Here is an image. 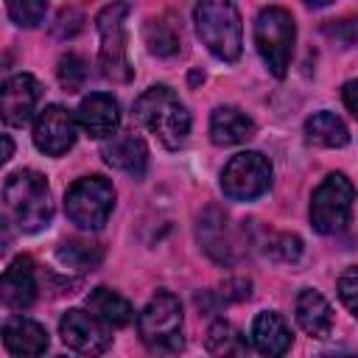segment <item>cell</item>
Returning <instances> with one entry per match:
<instances>
[{
	"mask_svg": "<svg viewBox=\"0 0 358 358\" xmlns=\"http://www.w3.org/2000/svg\"><path fill=\"white\" fill-rule=\"evenodd\" d=\"M207 352L213 358H249V344L235 324L218 319L207 330Z\"/></svg>",
	"mask_w": 358,
	"mask_h": 358,
	"instance_id": "cell-22",
	"label": "cell"
},
{
	"mask_svg": "<svg viewBox=\"0 0 358 358\" xmlns=\"http://www.w3.org/2000/svg\"><path fill=\"white\" fill-rule=\"evenodd\" d=\"M78 126L90 134V137H112L120 126V109H117V101L112 95H103V92H92L81 101L78 112Z\"/></svg>",
	"mask_w": 358,
	"mask_h": 358,
	"instance_id": "cell-15",
	"label": "cell"
},
{
	"mask_svg": "<svg viewBox=\"0 0 358 358\" xmlns=\"http://www.w3.org/2000/svg\"><path fill=\"white\" fill-rule=\"evenodd\" d=\"M179 42V31L168 17H154L145 22V45L154 56H176Z\"/></svg>",
	"mask_w": 358,
	"mask_h": 358,
	"instance_id": "cell-24",
	"label": "cell"
},
{
	"mask_svg": "<svg viewBox=\"0 0 358 358\" xmlns=\"http://www.w3.org/2000/svg\"><path fill=\"white\" fill-rule=\"evenodd\" d=\"M274 260H282V263H296L299 260V255H302V241L296 238V235H277L271 243H268V249H266Z\"/></svg>",
	"mask_w": 358,
	"mask_h": 358,
	"instance_id": "cell-28",
	"label": "cell"
},
{
	"mask_svg": "<svg viewBox=\"0 0 358 358\" xmlns=\"http://www.w3.org/2000/svg\"><path fill=\"white\" fill-rule=\"evenodd\" d=\"M59 358H64V355H59Z\"/></svg>",
	"mask_w": 358,
	"mask_h": 358,
	"instance_id": "cell-35",
	"label": "cell"
},
{
	"mask_svg": "<svg viewBox=\"0 0 358 358\" xmlns=\"http://www.w3.org/2000/svg\"><path fill=\"white\" fill-rule=\"evenodd\" d=\"M3 305L11 308V310H25L34 296H36V277H34V263L31 257H17L6 274H3Z\"/></svg>",
	"mask_w": 358,
	"mask_h": 358,
	"instance_id": "cell-17",
	"label": "cell"
},
{
	"mask_svg": "<svg viewBox=\"0 0 358 358\" xmlns=\"http://www.w3.org/2000/svg\"><path fill=\"white\" fill-rule=\"evenodd\" d=\"M352 199H355V187L344 173H330L310 199V224L316 232L322 235H333L338 232L352 210Z\"/></svg>",
	"mask_w": 358,
	"mask_h": 358,
	"instance_id": "cell-8",
	"label": "cell"
},
{
	"mask_svg": "<svg viewBox=\"0 0 358 358\" xmlns=\"http://www.w3.org/2000/svg\"><path fill=\"white\" fill-rule=\"evenodd\" d=\"M39 81L28 73H17L11 78L3 81V90H0V106H3V120L8 126H25L34 112H36V103H39Z\"/></svg>",
	"mask_w": 358,
	"mask_h": 358,
	"instance_id": "cell-12",
	"label": "cell"
},
{
	"mask_svg": "<svg viewBox=\"0 0 358 358\" xmlns=\"http://www.w3.org/2000/svg\"><path fill=\"white\" fill-rule=\"evenodd\" d=\"M294 36H296L294 17L282 6H268L257 14L255 42H257L263 62L268 64L274 76H285L291 64V53H294Z\"/></svg>",
	"mask_w": 358,
	"mask_h": 358,
	"instance_id": "cell-5",
	"label": "cell"
},
{
	"mask_svg": "<svg viewBox=\"0 0 358 358\" xmlns=\"http://www.w3.org/2000/svg\"><path fill=\"white\" fill-rule=\"evenodd\" d=\"M296 322L299 327L313 336V338H327L330 330H333V308L327 305V299L313 291V288H305L299 296H296Z\"/></svg>",
	"mask_w": 358,
	"mask_h": 358,
	"instance_id": "cell-19",
	"label": "cell"
},
{
	"mask_svg": "<svg viewBox=\"0 0 358 358\" xmlns=\"http://www.w3.org/2000/svg\"><path fill=\"white\" fill-rule=\"evenodd\" d=\"M255 134L252 117H246L235 106H218L210 117V137L215 145H238Z\"/></svg>",
	"mask_w": 358,
	"mask_h": 358,
	"instance_id": "cell-20",
	"label": "cell"
},
{
	"mask_svg": "<svg viewBox=\"0 0 358 358\" xmlns=\"http://www.w3.org/2000/svg\"><path fill=\"white\" fill-rule=\"evenodd\" d=\"M59 333H62L67 347H73L76 352H84V355H101L112 344V336L103 327V322L87 310H78V308H73L62 316Z\"/></svg>",
	"mask_w": 358,
	"mask_h": 358,
	"instance_id": "cell-10",
	"label": "cell"
},
{
	"mask_svg": "<svg viewBox=\"0 0 358 358\" xmlns=\"http://www.w3.org/2000/svg\"><path fill=\"white\" fill-rule=\"evenodd\" d=\"M101 246L98 243H90V241H64L59 249H56V257L59 263H64L67 268H76V271H87L92 266L101 263Z\"/></svg>",
	"mask_w": 358,
	"mask_h": 358,
	"instance_id": "cell-25",
	"label": "cell"
},
{
	"mask_svg": "<svg viewBox=\"0 0 358 358\" xmlns=\"http://www.w3.org/2000/svg\"><path fill=\"white\" fill-rule=\"evenodd\" d=\"M338 296L347 305L350 313L358 316V266H350L338 277Z\"/></svg>",
	"mask_w": 358,
	"mask_h": 358,
	"instance_id": "cell-29",
	"label": "cell"
},
{
	"mask_svg": "<svg viewBox=\"0 0 358 358\" xmlns=\"http://www.w3.org/2000/svg\"><path fill=\"white\" fill-rule=\"evenodd\" d=\"M81 22H84L81 11L64 8V11L59 14V22H56V36H76V34L81 31Z\"/></svg>",
	"mask_w": 358,
	"mask_h": 358,
	"instance_id": "cell-30",
	"label": "cell"
},
{
	"mask_svg": "<svg viewBox=\"0 0 358 358\" xmlns=\"http://www.w3.org/2000/svg\"><path fill=\"white\" fill-rule=\"evenodd\" d=\"M84 78H87V64H84V59L76 56V53H64V56L59 59V81H62V87H64L67 92H76V90H81Z\"/></svg>",
	"mask_w": 358,
	"mask_h": 358,
	"instance_id": "cell-26",
	"label": "cell"
},
{
	"mask_svg": "<svg viewBox=\"0 0 358 358\" xmlns=\"http://www.w3.org/2000/svg\"><path fill=\"white\" fill-rule=\"evenodd\" d=\"M87 308H90V313H92L95 319H101V322L109 324V327H123V324H129L131 316H134L129 299H123L117 291H109V288H103V285L95 288V291H90Z\"/></svg>",
	"mask_w": 358,
	"mask_h": 358,
	"instance_id": "cell-21",
	"label": "cell"
},
{
	"mask_svg": "<svg viewBox=\"0 0 358 358\" xmlns=\"http://www.w3.org/2000/svg\"><path fill=\"white\" fill-rule=\"evenodd\" d=\"M140 336L151 352L173 355L182 350V305L173 294L159 291L140 313Z\"/></svg>",
	"mask_w": 358,
	"mask_h": 358,
	"instance_id": "cell-4",
	"label": "cell"
},
{
	"mask_svg": "<svg viewBox=\"0 0 358 358\" xmlns=\"http://www.w3.org/2000/svg\"><path fill=\"white\" fill-rule=\"evenodd\" d=\"M3 201L6 213L14 218V224L22 232H36L50 224L53 204H50V187L42 173L36 171H17L3 185Z\"/></svg>",
	"mask_w": 358,
	"mask_h": 358,
	"instance_id": "cell-1",
	"label": "cell"
},
{
	"mask_svg": "<svg viewBox=\"0 0 358 358\" xmlns=\"http://www.w3.org/2000/svg\"><path fill=\"white\" fill-rule=\"evenodd\" d=\"M199 39L221 62H235L241 56V14L232 3L207 0L193 8Z\"/></svg>",
	"mask_w": 358,
	"mask_h": 358,
	"instance_id": "cell-3",
	"label": "cell"
},
{
	"mask_svg": "<svg viewBox=\"0 0 358 358\" xmlns=\"http://www.w3.org/2000/svg\"><path fill=\"white\" fill-rule=\"evenodd\" d=\"M327 34H330L333 39H338V42L347 48V45H352V42L358 39V20H341V22H336L333 28H327Z\"/></svg>",
	"mask_w": 358,
	"mask_h": 358,
	"instance_id": "cell-31",
	"label": "cell"
},
{
	"mask_svg": "<svg viewBox=\"0 0 358 358\" xmlns=\"http://www.w3.org/2000/svg\"><path fill=\"white\" fill-rule=\"evenodd\" d=\"M268 185H271V165L257 151H241V154H235L227 162L224 173H221V187L235 201L257 199V196H263L268 190Z\"/></svg>",
	"mask_w": 358,
	"mask_h": 358,
	"instance_id": "cell-9",
	"label": "cell"
},
{
	"mask_svg": "<svg viewBox=\"0 0 358 358\" xmlns=\"http://www.w3.org/2000/svg\"><path fill=\"white\" fill-rule=\"evenodd\" d=\"M137 120L159 137L165 148H179L190 131V112L185 103L168 90V87H151L145 90L134 103Z\"/></svg>",
	"mask_w": 358,
	"mask_h": 358,
	"instance_id": "cell-2",
	"label": "cell"
},
{
	"mask_svg": "<svg viewBox=\"0 0 358 358\" xmlns=\"http://www.w3.org/2000/svg\"><path fill=\"white\" fill-rule=\"evenodd\" d=\"M34 143L42 154L62 157L76 143V117L59 103L45 106L34 123Z\"/></svg>",
	"mask_w": 358,
	"mask_h": 358,
	"instance_id": "cell-11",
	"label": "cell"
},
{
	"mask_svg": "<svg viewBox=\"0 0 358 358\" xmlns=\"http://www.w3.org/2000/svg\"><path fill=\"white\" fill-rule=\"evenodd\" d=\"M252 344L257 347L260 355L266 358H280L288 352L291 347V330L285 327L280 313L263 310L257 313V319L252 322Z\"/></svg>",
	"mask_w": 358,
	"mask_h": 358,
	"instance_id": "cell-18",
	"label": "cell"
},
{
	"mask_svg": "<svg viewBox=\"0 0 358 358\" xmlns=\"http://www.w3.org/2000/svg\"><path fill=\"white\" fill-rule=\"evenodd\" d=\"M115 190L103 176H84L64 193V213L81 229H101L112 213Z\"/></svg>",
	"mask_w": 358,
	"mask_h": 358,
	"instance_id": "cell-7",
	"label": "cell"
},
{
	"mask_svg": "<svg viewBox=\"0 0 358 358\" xmlns=\"http://www.w3.org/2000/svg\"><path fill=\"white\" fill-rule=\"evenodd\" d=\"M305 134L310 143L324 145V148H341L350 143V131L341 123V117H336L333 112H313L305 120Z\"/></svg>",
	"mask_w": 358,
	"mask_h": 358,
	"instance_id": "cell-23",
	"label": "cell"
},
{
	"mask_svg": "<svg viewBox=\"0 0 358 358\" xmlns=\"http://www.w3.org/2000/svg\"><path fill=\"white\" fill-rule=\"evenodd\" d=\"M101 157L106 159V165L140 179L145 173V165H148V148L140 137L129 134V131H120V134H112L103 140L101 145Z\"/></svg>",
	"mask_w": 358,
	"mask_h": 358,
	"instance_id": "cell-13",
	"label": "cell"
},
{
	"mask_svg": "<svg viewBox=\"0 0 358 358\" xmlns=\"http://www.w3.org/2000/svg\"><path fill=\"white\" fill-rule=\"evenodd\" d=\"M129 6L126 3H112L106 8H101L98 14V36H101V53H98V64H101V76L109 81H129L131 78V64H129V53H126V34H123V22H126Z\"/></svg>",
	"mask_w": 358,
	"mask_h": 358,
	"instance_id": "cell-6",
	"label": "cell"
},
{
	"mask_svg": "<svg viewBox=\"0 0 358 358\" xmlns=\"http://www.w3.org/2000/svg\"><path fill=\"white\" fill-rule=\"evenodd\" d=\"M341 95H344L347 109L358 117V78H355V81H347V84H344V90H341Z\"/></svg>",
	"mask_w": 358,
	"mask_h": 358,
	"instance_id": "cell-32",
	"label": "cell"
},
{
	"mask_svg": "<svg viewBox=\"0 0 358 358\" xmlns=\"http://www.w3.org/2000/svg\"><path fill=\"white\" fill-rule=\"evenodd\" d=\"M11 151H14L11 137H8V134H3V159H11Z\"/></svg>",
	"mask_w": 358,
	"mask_h": 358,
	"instance_id": "cell-33",
	"label": "cell"
},
{
	"mask_svg": "<svg viewBox=\"0 0 358 358\" xmlns=\"http://www.w3.org/2000/svg\"><path fill=\"white\" fill-rule=\"evenodd\" d=\"M199 243L201 249L215 260V263H232L235 260V241L229 235V224L227 215L218 207H207L199 215V227H196Z\"/></svg>",
	"mask_w": 358,
	"mask_h": 358,
	"instance_id": "cell-14",
	"label": "cell"
},
{
	"mask_svg": "<svg viewBox=\"0 0 358 358\" xmlns=\"http://www.w3.org/2000/svg\"><path fill=\"white\" fill-rule=\"evenodd\" d=\"M6 8H8V17H11L17 25H25V28L39 25L42 17H45V11H48V6L39 3V0H22V3L14 0V3H8Z\"/></svg>",
	"mask_w": 358,
	"mask_h": 358,
	"instance_id": "cell-27",
	"label": "cell"
},
{
	"mask_svg": "<svg viewBox=\"0 0 358 358\" xmlns=\"http://www.w3.org/2000/svg\"><path fill=\"white\" fill-rule=\"evenodd\" d=\"M344 358H358V355H344Z\"/></svg>",
	"mask_w": 358,
	"mask_h": 358,
	"instance_id": "cell-34",
	"label": "cell"
},
{
	"mask_svg": "<svg viewBox=\"0 0 358 358\" xmlns=\"http://www.w3.org/2000/svg\"><path fill=\"white\" fill-rule=\"evenodd\" d=\"M3 344L17 358H39L48 350V333L39 322L14 316L3 327Z\"/></svg>",
	"mask_w": 358,
	"mask_h": 358,
	"instance_id": "cell-16",
	"label": "cell"
}]
</instances>
